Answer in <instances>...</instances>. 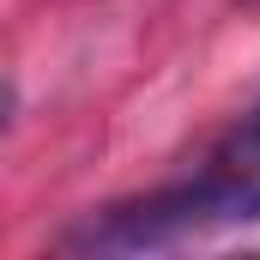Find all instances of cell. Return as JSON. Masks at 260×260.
<instances>
[{
	"label": "cell",
	"instance_id": "2",
	"mask_svg": "<svg viewBox=\"0 0 260 260\" xmlns=\"http://www.w3.org/2000/svg\"><path fill=\"white\" fill-rule=\"evenodd\" d=\"M254 6H260V0H254Z\"/></svg>",
	"mask_w": 260,
	"mask_h": 260
},
{
	"label": "cell",
	"instance_id": "1",
	"mask_svg": "<svg viewBox=\"0 0 260 260\" xmlns=\"http://www.w3.org/2000/svg\"><path fill=\"white\" fill-rule=\"evenodd\" d=\"M236 224H260V97L218 133V145L200 157L194 176L91 212L79 230H67V248L151 254V248H176L206 230H236Z\"/></svg>",
	"mask_w": 260,
	"mask_h": 260
}]
</instances>
